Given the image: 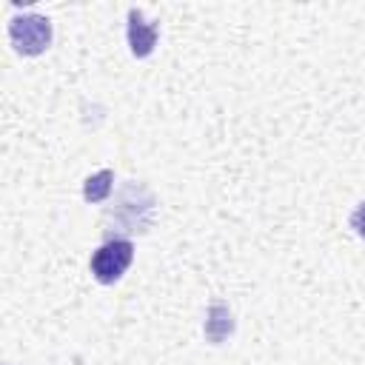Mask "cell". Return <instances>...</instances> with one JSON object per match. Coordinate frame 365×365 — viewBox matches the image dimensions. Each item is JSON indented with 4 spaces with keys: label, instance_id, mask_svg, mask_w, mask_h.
I'll use <instances>...</instances> for the list:
<instances>
[{
    "label": "cell",
    "instance_id": "obj_1",
    "mask_svg": "<svg viewBox=\"0 0 365 365\" xmlns=\"http://www.w3.org/2000/svg\"><path fill=\"white\" fill-rule=\"evenodd\" d=\"M9 40L17 54H43L51 43V23L43 14H17L9 23Z\"/></svg>",
    "mask_w": 365,
    "mask_h": 365
},
{
    "label": "cell",
    "instance_id": "obj_5",
    "mask_svg": "<svg viewBox=\"0 0 365 365\" xmlns=\"http://www.w3.org/2000/svg\"><path fill=\"white\" fill-rule=\"evenodd\" d=\"M111 182H114V171L111 168H103L97 174H91L83 185V197L86 202H103L108 194H111Z\"/></svg>",
    "mask_w": 365,
    "mask_h": 365
},
{
    "label": "cell",
    "instance_id": "obj_2",
    "mask_svg": "<svg viewBox=\"0 0 365 365\" xmlns=\"http://www.w3.org/2000/svg\"><path fill=\"white\" fill-rule=\"evenodd\" d=\"M134 259L131 240H108L91 254V277L100 285H114Z\"/></svg>",
    "mask_w": 365,
    "mask_h": 365
},
{
    "label": "cell",
    "instance_id": "obj_4",
    "mask_svg": "<svg viewBox=\"0 0 365 365\" xmlns=\"http://www.w3.org/2000/svg\"><path fill=\"white\" fill-rule=\"evenodd\" d=\"M231 328H234V322H231L228 308L225 305H211L208 319H205V336L217 345V342H222V336L231 334Z\"/></svg>",
    "mask_w": 365,
    "mask_h": 365
},
{
    "label": "cell",
    "instance_id": "obj_6",
    "mask_svg": "<svg viewBox=\"0 0 365 365\" xmlns=\"http://www.w3.org/2000/svg\"><path fill=\"white\" fill-rule=\"evenodd\" d=\"M351 228H354V234H356L359 240H365V202H359V205L354 208V214H351Z\"/></svg>",
    "mask_w": 365,
    "mask_h": 365
},
{
    "label": "cell",
    "instance_id": "obj_3",
    "mask_svg": "<svg viewBox=\"0 0 365 365\" xmlns=\"http://www.w3.org/2000/svg\"><path fill=\"white\" fill-rule=\"evenodd\" d=\"M125 34H128V46H131L134 57H148L157 46V26L148 23L140 9L128 11V31Z\"/></svg>",
    "mask_w": 365,
    "mask_h": 365
}]
</instances>
